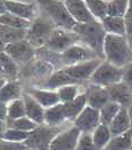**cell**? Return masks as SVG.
<instances>
[{"label": "cell", "instance_id": "cell-15", "mask_svg": "<svg viewBox=\"0 0 132 150\" xmlns=\"http://www.w3.org/2000/svg\"><path fill=\"white\" fill-rule=\"evenodd\" d=\"M7 12L17 15L22 18L33 21L36 18V2H23L18 0H3Z\"/></svg>", "mask_w": 132, "mask_h": 150}, {"label": "cell", "instance_id": "cell-29", "mask_svg": "<svg viewBox=\"0 0 132 150\" xmlns=\"http://www.w3.org/2000/svg\"><path fill=\"white\" fill-rule=\"evenodd\" d=\"M0 60H1V65H2L3 77L12 78V80L16 79V77L18 76V72H20L18 64L6 52H0Z\"/></svg>", "mask_w": 132, "mask_h": 150}, {"label": "cell", "instance_id": "cell-25", "mask_svg": "<svg viewBox=\"0 0 132 150\" xmlns=\"http://www.w3.org/2000/svg\"><path fill=\"white\" fill-rule=\"evenodd\" d=\"M65 119H66L65 108H64V103L61 102L46 109L45 111V123H47L48 126L59 125Z\"/></svg>", "mask_w": 132, "mask_h": 150}, {"label": "cell", "instance_id": "cell-20", "mask_svg": "<svg viewBox=\"0 0 132 150\" xmlns=\"http://www.w3.org/2000/svg\"><path fill=\"white\" fill-rule=\"evenodd\" d=\"M109 129L113 137L123 134L131 129V123H130V117H129V111L128 108H121L119 113L109 125Z\"/></svg>", "mask_w": 132, "mask_h": 150}, {"label": "cell", "instance_id": "cell-46", "mask_svg": "<svg viewBox=\"0 0 132 150\" xmlns=\"http://www.w3.org/2000/svg\"><path fill=\"white\" fill-rule=\"evenodd\" d=\"M5 46H6V45H5V44L2 42V40L0 39V52H3V50H5Z\"/></svg>", "mask_w": 132, "mask_h": 150}, {"label": "cell", "instance_id": "cell-30", "mask_svg": "<svg viewBox=\"0 0 132 150\" xmlns=\"http://www.w3.org/2000/svg\"><path fill=\"white\" fill-rule=\"evenodd\" d=\"M122 108L120 104L110 101L108 102L106 105H104L99 112H100V124L103 125L109 126L112 124V122L114 120V118L116 117V115L119 113L120 109Z\"/></svg>", "mask_w": 132, "mask_h": 150}, {"label": "cell", "instance_id": "cell-16", "mask_svg": "<svg viewBox=\"0 0 132 150\" xmlns=\"http://www.w3.org/2000/svg\"><path fill=\"white\" fill-rule=\"evenodd\" d=\"M87 94V103L88 105L100 110L104 105H106L108 102H110V96L108 93L107 88L99 86V85H92L88 91L85 92Z\"/></svg>", "mask_w": 132, "mask_h": 150}, {"label": "cell", "instance_id": "cell-12", "mask_svg": "<svg viewBox=\"0 0 132 150\" xmlns=\"http://www.w3.org/2000/svg\"><path fill=\"white\" fill-rule=\"evenodd\" d=\"M80 133L81 131L76 126L61 132L52 140L49 150H75L81 137Z\"/></svg>", "mask_w": 132, "mask_h": 150}, {"label": "cell", "instance_id": "cell-38", "mask_svg": "<svg viewBox=\"0 0 132 150\" xmlns=\"http://www.w3.org/2000/svg\"><path fill=\"white\" fill-rule=\"evenodd\" d=\"M75 150H99L96 147V144L94 143L92 137L89 133H83L78 142L76 149Z\"/></svg>", "mask_w": 132, "mask_h": 150}, {"label": "cell", "instance_id": "cell-21", "mask_svg": "<svg viewBox=\"0 0 132 150\" xmlns=\"http://www.w3.org/2000/svg\"><path fill=\"white\" fill-rule=\"evenodd\" d=\"M22 95V85L17 79L6 81L0 91V102L9 103L12 101L20 99Z\"/></svg>", "mask_w": 132, "mask_h": 150}, {"label": "cell", "instance_id": "cell-4", "mask_svg": "<svg viewBox=\"0 0 132 150\" xmlns=\"http://www.w3.org/2000/svg\"><path fill=\"white\" fill-rule=\"evenodd\" d=\"M57 26L52 23V21L46 17V16H40L36 17L32 22L30 28L26 31V40L36 48H42L46 46V44L49 41L52 32L55 31Z\"/></svg>", "mask_w": 132, "mask_h": 150}, {"label": "cell", "instance_id": "cell-39", "mask_svg": "<svg viewBox=\"0 0 132 150\" xmlns=\"http://www.w3.org/2000/svg\"><path fill=\"white\" fill-rule=\"evenodd\" d=\"M124 22L126 28V39L130 44V47L132 48V0H130L129 2V8L124 16Z\"/></svg>", "mask_w": 132, "mask_h": 150}, {"label": "cell", "instance_id": "cell-48", "mask_svg": "<svg viewBox=\"0 0 132 150\" xmlns=\"http://www.w3.org/2000/svg\"><path fill=\"white\" fill-rule=\"evenodd\" d=\"M0 77L3 78V71H2V65H1V60H0Z\"/></svg>", "mask_w": 132, "mask_h": 150}, {"label": "cell", "instance_id": "cell-1", "mask_svg": "<svg viewBox=\"0 0 132 150\" xmlns=\"http://www.w3.org/2000/svg\"><path fill=\"white\" fill-rule=\"evenodd\" d=\"M73 31L78 35L80 41H82L87 47L92 50L100 59H104V42L107 32L100 21L94 20L88 23H78Z\"/></svg>", "mask_w": 132, "mask_h": 150}, {"label": "cell", "instance_id": "cell-2", "mask_svg": "<svg viewBox=\"0 0 132 150\" xmlns=\"http://www.w3.org/2000/svg\"><path fill=\"white\" fill-rule=\"evenodd\" d=\"M104 56L106 61L120 68L131 62L132 48L126 37L107 33L104 42Z\"/></svg>", "mask_w": 132, "mask_h": 150}, {"label": "cell", "instance_id": "cell-28", "mask_svg": "<svg viewBox=\"0 0 132 150\" xmlns=\"http://www.w3.org/2000/svg\"><path fill=\"white\" fill-rule=\"evenodd\" d=\"M32 21H29V20H25L22 18L17 15H14L12 13L6 12L5 14L0 15V24L2 25H7V26H10V28H15V29H25L27 30L31 25Z\"/></svg>", "mask_w": 132, "mask_h": 150}, {"label": "cell", "instance_id": "cell-42", "mask_svg": "<svg viewBox=\"0 0 132 150\" xmlns=\"http://www.w3.org/2000/svg\"><path fill=\"white\" fill-rule=\"evenodd\" d=\"M6 117H7V104L0 102V120H5Z\"/></svg>", "mask_w": 132, "mask_h": 150}, {"label": "cell", "instance_id": "cell-27", "mask_svg": "<svg viewBox=\"0 0 132 150\" xmlns=\"http://www.w3.org/2000/svg\"><path fill=\"white\" fill-rule=\"evenodd\" d=\"M51 70H52V64L40 60L36 62L30 64V67H27V74L33 76L34 78H45V80L51 75Z\"/></svg>", "mask_w": 132, "mask_h": 150}, {"label": "cell", "instance_id": "cell-33", "mask_svg": "<svg viewBox=\"0 0 132 150\" xmlns=\"http://www.w3.org/2000/svg\"><path fill=\"white\" fill-rule=\"evenodd\" d=\"M25 116H26V110H25V103L23 98L9 102V104L7 105V117L9 118V120L20 119Z\"/></svg>", "mask_w": 132, "mask_h": 150}, {"label": "cell", "instance_id": "cell-45", "mask_svg": "<svg viewBox=\"0 0 132 150\" xmlns=\"http://www.w3.org/2000/svg\"><path fill=\"white\" fill-rule=\"evenodd\" d=\"M128 111H129V117H130V123H131V128H132V105L130 108H128Z\"/></svg>", "mask_w": 132, "mask_h": 150}, {"label": "cell", "instance_id": "cell-11", "mask_svg": "<svg viewBox=\"0 0 132 150\" xmlns=\"http://www.w3.org/2000/svg\"><path fill=\"white\" fill-rule=\"evenodd\" d=\"M75 126L83 133H89L95 131L100 125V112L98 109H95L90 105H87L82 110L76 119L74 120Z\"/></svg>", "mask_w": 132, "mask_h": 150}, {"label": "cell", "instance_id": "cell-22", "mask_svg": "<svg viewBox=\"0 0 132 150\" xmlns=\"http://www.w3.org/2000/svg\"><path fill=\"white\" fill-rule=\"evenodd\" d=\"M104 26L105 31L109 35L116 36H124L126 37V28L124 17H116V16H106L104 20L100 21Z\"/></svg>", "mask_w": 132, "mask_h": 150}, {"label": "cell", "instance_id": "cell-44", "mask_svg": "<svg viewBox=\"0 0 132 150\" xmlns=\"http://www.w3.org/2000/svg\"><path fill=\"white\" fill-rule=\"evenodd\" d=\"M6 12H7V9H6V6H5V2H3V0H0V15L5 14Z\"/></svg>", "mask_w": 132, "mask_h": 150}, {"label": "cell", "instance_id": "cell-35", "mask_svg": "<svg viewBox=\"0 0 132 150\" xmlns=\"http://www.w3.org/2000/svg\"><path fill=\"white\" fill-rule=\"evenodd\" d=\"M57 94L59 96V100L61 103H67L73 101L78 95H79V88H78V84L74 85H66L63 87L58 88Z\"/></svg>", "mask_w": 132, "mask_h": 150}, {"label": "cell", "instance_id": "cell-8", "mask_svg": "<svg viewBox=\"0 0 132 150\" xmlns=\"http://www.w3.org/2000/svg\"><path fill=\"white\" fill-rule=\"evenodd\" d=\"M95 59H100V57L89 47L87 46L84 47L78 44L71 46L70 48H67L65 52L60 54V62L65 67L79 64V63L95 60Z\"/></svg>", "mask_w": 132, "mask_h": 150}, {"label": "cell", "instance_id": "cell-19", "mask_svg": "<svg viewBox=\"0 0 132 150\" xmlns=\"http://www.w3.org/2000/svg\"><path fill=\"white\" fill-rule=\"evenodd\" d=\"M74 84H79L78 81H75L73 78L65 72V70L63 68H60L59 70L52 72L48 78L42 83V87L46 89H54V88H60L66 85H74Z\"/></svg>", "mask_w": 132, "mask_h": 150}, {"label": "cell", "instance_id": "cell-40", "mask_svg": "<svg viewBox=\"0 0 132 150\" xmlns=\"http://www.w3.org/2000/svg\"><path fill=\"white\" fill-rule=\"evenodd\" d=\"M27 146L21 142H12L1 139L0 140V150H26Z\"/></svg>", "mask_w": 132, "mask_h": 150}, {"label": "cell", "instance_id": "cell-17", "mask_svg": "<svg viewBox=\"0 0 132 150\" xmlns=\"http://www.w3.org/2000/svg\"><path fill=\"white\" fill-rule=\"evenodd\" d=\"M23 100H24L25 103L26 117H29L31 120H33L38 125L45 123V111H46V109L33 96H31L29 93H25L23 95Z\"/></svg>", "mask_w": 132, "mask_h": 150}, {"label": "cell", "instance_id": "cell-26", "mask_svg": "<svg viewBox=\"0 0 132 150\" xmlns=\"http://www.w3.org/2000/svg\"><path fill=\"white\" fill-rule=\"evenodd\" d=\"M132 147V128L128 132L116 135L109 141L105 150H131Z\"/></svg>", "mask_w": 132, "mask_h": 150}, {"label": "cell", "instance_id": "cell-23", "mask_svg": "<svg viewBox=\"0 0 132 150\" xmlns=\"http://www.w3.org/2000/svg\"><path fill=\"white\" fill-rule=\"evenodd\" d=\"M88 105L87 103V94H79L75 99L71 102L64 103V108H65V115H66V119H71L75 120L76 117L82 112L84 108Z\"/></svg>", "mask_w": 132, "mask_h": 150}, {"label": "cell", "instance_id": "cell-3", "mask_svg": "<svg viewBox=\"0 0 132 150\" xmlns=\"http://www.w3.org/2000/svg\"><path fill=\"white\" fill-rule=\"evenodd\" d=\"M40 8L49 17L57 28L65 30H73L78 24L70 15L64 1L60 0H36Z\"/></svg>", "mask_w": 132, "mask_h": 150}, {"label": "cell", "instance_id": "cell-31", "mask_svg": "<svg viewBox=\"0 0 132 150\" xmlns=\"http://www.w3.org/2000/svg\"><path fill=\"white\" fill-rule=\"evenodd\" d=\"M110 137H112V133H110L109 126L100 124V125L98 126L96 129L94 131L92 140H94V143L96 144L97 148L99 150H101L109 143Z\"/></svg>", "mask_w": 132, "mask_h": 150}, {"label": "cell", "instance_id": "cell-5", "mask_svg": "<svg viewBox=\"0 0 132 150\" xmlns=\"http://www.w3.org/2000/svg\"><path fill=\"white\" fill-rule=\"evenodd\" d=\"M90 79L95 85L108 87L122 81V68L116 67L108 61H103L98 65Z\"/></svg>", "mask_w": 132, "mask_h": 150}, {"label": "cell", "instance_id": "cell-13", "mask_svg": "<svg viewBox=\"0 0 132 150\" xmlns=\"http://www.w3.org/2000/svg\"><path fill=\"white\" fill-rule=\"evenodd\" d=\"M107 91L110 101L120 104L122 108H130L132 105V88L123 81L108 86Z\"/></svg>", "mask_w": 132, "mask_h": 150}, {"label": "cell", "instance_id": "cell-47", "mask_svg": "<svg viewBox=\"0 0 132 150\" xmlns=\"http://www.w3.org/2000/svg\"><path fill=\"white\" fill-rule=\"evenodd\" d=\"M5 83H6V80H5L3 78H1V77H0V91H1V88H2V86L5 85Z\"/></svg>", "mask_w": 132, "mask_h": 150}, {"label": "cell", "instance_id": "cell-37", "mask_svg": "<svg viewBox=\"0 0 132 150\" xmlns=\"http://www.w3.org/2000/svg\"><path fill=\"white\" fill-rule=\"evenodd\" d=\"M9 126L12 128H16V129H20V131L32 132L33 129H36L38 127V124L34 123L33 120H31L29 117H23V118H20V119L10 120Z\"/></svg>", "mask_w": 132, "mask_h": 150}, {"label": "cell", "instance_id": "cell-41", "mask_svg": "<svg viewBox=\"0 0 132 150\" xmlns=\"http://www.w3.org/2000/svg\"><path fill=\"white\" fill-rule=\"evenodd\" d=\"M122 81L132 88V61L122 68Z\"/></svg>", "mask_w": 132, "mask_h": 150}, {"label": "cell", "instance_id": "cell-43", "mask_svg": "<svg viewBox=\"0 0 132 150\" xmlns=\"http://www.w3.org/2000/svg\"><path fill=\"white\" fill-rule=\"evenodd\" d=\"M5 127H6V124H5V120H0V138H2L3 133H5Z\"/></svg>", "mask_w": 132, "mask_h": 150}, {"label": "cell", "instance_id": "cell-49", "mask_svg": "<svg viewBox=\"0 0 132 150\" xmlns=\"http://www.w3.org/2000/svg\"><path fill=\"white\" fill-rule=\"evenodd\" d=\"M131 150H132V147H131Z\"/></svg>", "mask_w": 132, "mask_h": 150}, {"label": "cell", "instance_id": "cell-6", "mask_svg": "<svg viewBox=\"0 0 132 150\" xmlns=\"http://www.w3.org/2000/svg\"><path fill=\"white\" fill-rule=\"evenodd\" d=\"M58 128L52 126H38L30 133V137L26 139L25 144L32 150H49L52 140L58 135Z\"/></svg>", "mask_w": 132, "mask_h": 150}, {"label": "cell", "instance_id": "cell-34", "mask_svg": "<svg viewBox=\"0 0 132 150\" xmlns=\"http://www.w3.org/2000/svg\"><path fill=\"white\" fill-rule=\"evenodd\" d=\"M130 0H109L107 2V16L124 17L129 8Z\"/></svg>", "mask_w": 132, "mask_h": 150}, {"label": "cell", "instance_id": "cell-10", "mask_svg": "<svg viewBox=\"0 0 132 150\" xmlns=\"http://www.w3.org/2000/svg\"><path fill=\"white\" fill-rule=\"evenodd\" d=\"M101 62H103V59H95V60L85 61V62L70 65V67H64L63 69L75 81L80 83L87 79H90L92 74L95 72V70Z\"/></svg>", "mask_w": 132, "mask_h": 150}, {"label": "cell", "instance_id": "cell-18", "mask_svg": "<svg viewBox=\"0 0 132 150\" xmlns=\"http://www.w3.org/2000/svg\"><path fill=\"white\" fill-rule=\"evenodd\" d=\"M27 93L33 96L45 109H48L50 107H54L60 103L59 96L57 92L46 89V88H30L27 89Z\"/></svg>", "mask_w": 132, "mask_h": 150}, {"label": "cell", "instance_id": "cell-36", "mask_svg": "<svg viewBox=\"0 0 132 150\" xmlns=\"http://www.w3.org/2000/svg\"><path fill=\"white\" fill-rule=\"evenodd\" d=\"M31 132H25V131H20L16 128H8L5 131L2 138L3 140L7 141H12V142H22V141H26V139L30 137Z\"/></svg>", "mask_w": 132, "mask_h": 150}, {"label": "cell", "instance_id": "cell-24", "mask_svg": "<svg viewBox=\"0 0 132 150\" xmlns=\"http://www.w3.org/2000/svg\"><path fill=\"white\" fill-rule=\"evenodd\" d=\"M26 31L25 29H15L7 25L0 24V39L5 45L12 44L15 41L24 40L26 38Z\"/></svg>", "mask_w": 132, "mask_h": 150}, {"label": "cell", "instance_id": "cell-9", "mask_svg": "<svg viewBox=\"0 0 132 150\" xmlns=\"http://www.w3.org/2000/svg\"><path fill=\"white\" fill-rule=\"evenodd\" d=\"M15 62L20 64H29L36 56V48L26 40H20L5 46V50Z\"/></svg>", "mask_w": 132, "mask_h": 150}, {"label": "cell", "instance_id": "cell-7", "mask_svg": "<svg viewBox=\"0 0 132 150\" xmlns=\"http://www.w3.org/2000/svg\"><path fill=\"white\" fill-rule=\"evenodd\" d=\"M80 39L73 30H65L61 28H56L52 32L49 41L46 44L45 48L54 52L56 54H61L63 52L75 45Z\"/></svg>", "mask_w": 132, "mask_h": 150}, {"label": "cell", "instance_id": "cell-32", "mask_svg": "<svg viewBox=\"0 0 132 150\" xmlns=\"http://www.w3.org/2000/svg\"><path fill=\"white\" fill-rule=\"evenodd\" d=\"M84 1L90 13L96 20L101 21L107 16L108 1H105V0H84Z\"/></svg>", "mask_w": 132, "mask_h": 150}, {"label": "cell", "instance_id": "cell-14", "mask_svg": "<svg viewBox=\"0 0 132 150\" xmlns=\"http://www.w3.org/2000/svg\"><path fill=\"white\" fill-rule=\"evenodd\" d=\"M64 4L76 23H88L96 20L90 13L84 0H64Z\"/></svg>", "mask_w": 132, "mask_h": 150}]
</instances>
